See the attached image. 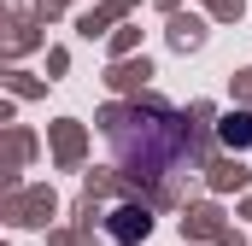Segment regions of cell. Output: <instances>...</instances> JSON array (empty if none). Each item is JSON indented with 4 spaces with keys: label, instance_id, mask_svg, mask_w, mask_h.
Masks as SVG:
<instances>
[{
    "label": "cell",
    "instance_id": "cell-1",
    "mask_svg": "<svg viewBox=\"0 0 252 246\" xmlns=\"http://www.w3.org/2000/svg\"><path fill=\"white\" fill-rule=\"evenodd\" d=\"M188 147H193L188 123L170 118V112H135V118L112 123V153L129 176H164V170L182 164Z\"/></svg>",
    "mask_w": 252,
    "mask_h": 246
}]
</instances>
